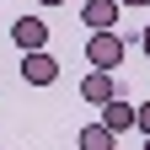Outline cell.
Instances as JSON below:
<instances>
[{
    "mask_svg": "<svg viewBox=\"0 0 150 150\" xmlns=\"http://www.w3.org/2000/svg\"><path fill=\"white\" fill-rule=\"evenodd\" d=\"M118 6H150V0H118Z\"/></svg>",
    "mask_w": 150,
    "mask_h": 150,
    "instance_id": "cell-10",
    "label": "cell"
},
{
    "mask_svg": "<svg viewBox=\"0 0 150 150\" xmlns=\"http://www.w3.org/2000/svg\"><path fill=\"white\" fill-rule=\"evenodd\" d=\"M11 43L16 48H48V22L43 16H16V27H11Z\"/></svg>",
    "mask_w": 150,
    "mask_h": 150,
    "instance_id": "cell-3",
    "label": "cell"
},
{
    "mask_svg": "<svg viewBox=\"0 0 150 150\" xmlns=\"http://www.w3.org/2000/svg\"><path fill=\"white\" fill-rule=\"evenodd\" d=\"M112 91H118V81H112V70H91L86 81H81V97H86L91 107H102V102L112 97Z\"/></svg>",
    "mask_w": 150,
    "mask_h": 150,
    "instance_id": "cell-6",
    "label": "cell"
},
{
    "mask_svg": "<svg viewBox=\"0 0 150 150\" xmlns=\"http://www.w3.org/2000/svg\"><path fill=\"white\" fill-rule=\"evenodd\" d=\"M123 54H129V43L118 38V27H102V32L86 38V64H91V70H118Z\"/></svg>",
    "mask_w": 150,
    "mask_h": 150,
    "instance_id": "cell-1",
    "label": "cell"
},
{
    "mask_svg": "<svg viewBox=\"0 0 150 150\" xmlns=\"http://www.w3.org/2000/svg\"><path fill=\"white\" fill-rule=\"evenodd\" d=\"M134 129H139V134H150V102H139V107H134Z\"/></svg>",
    "mask_w": 150,
    "mask_h": 150,
    "instance_id": "cell-8",
    "label": "cell"
},
{
    "mask_svg": "<svg viewBox=\"0 0 150 150\" xmlns=\"http://www.w3.org/2000/svg\"><path fill=\"white\" fill-rule=\"evenodd\" d=\"M22 81L27 86H54V81H59V64H54L48 48H27L22 54Z\"/></svg>",
    "mask_w": 150,
    "mask_h": 150,
    "instance_id": "cell-2",
    "label": "cell"
},
{
    "mask_svg": "<svg viewBox=\"0 0 150 150\" xmlns=\"http://www.w3.org/2000/svg\"><path fill=\"white\" fill-rule=\"evenodd\" d=\"M81 150H118V134L107 123H86L81 129Z\"/></svg>",
    "mask_w": 150,
    "mask_h": 150,
    "instance_id": "cell-7",
    "label": "cell"
},
{
    "mask_svg": "<svg viewBox=\"0 0 150 150\" xmlns=\"http://www.w3.org/2000/svg\"><path fill=\"white\" fill-rule=\"evenodd\" d=\"M43 6H64V0H43Z\"/></svg>",
    "mask_w": 150,
    "mask_h": 150,
    "instance_id": "cell-11",
    "label": "cell"
},
{
    "mask_svg": "<svg viewBox=\"0 0 150 150\" xmlns=\"http://www.w3.org/2000/svg\"><path fill=\"white\" fill-rule=\"evenodd\" d=\"M102 123L112 129V134H129V129H134V102H123L118 91H112V97L102 102Z\"/></svg>",
    "mask_w": 150,
    "mask_h": 150,
    "instance_id": "cell-5",
    "label": "cell"
},
{
    "mask_svg": "<svg viewBox=\"0 0 150 150\" xmlns=\"http://www.w3.org/2000/svg\"><path fill=\"white\" fill-rule=\"evenodd\" d=\"M118 16H123V6H118V0H86V6H81V22H86L91 32L118 27Z\"/></svg>",
    "mask_w": 150,
    "mask_h": 150,
    "instance_id": "cell-4",
    "label": "cell"
},
{
    "mask_svg": "<svg viewBox=\"0 0 150 150\" xmlns=\"http://www.w3.org/2000/svg\"><path fill=\"white\" fill-rule=\"evenodd\" d=\"M139 48H145V54H150V22H145V27H139Z\"/></svg>",
    "mask_w": 150,
    "mask_h": 150,
    "instance_id": "cell-9",
    "label": "cell"
},
{
    "mask_svg": "<svg viewBox=\"0 0 150 150\" xmlns=\"http://www.w3.org/2000/svg\"><path fill=\"white\" fill-rule=\"evenodd\" d=\"M145 150H150V134H145Z\"/></svg>",
    "mask_w": 150,
    "mask_h": 150,
    "instance_id": "cell-12",
    "label": "cell"
}]
</instances>
